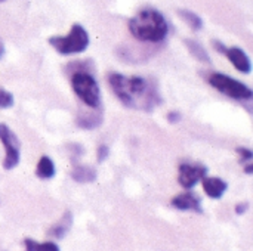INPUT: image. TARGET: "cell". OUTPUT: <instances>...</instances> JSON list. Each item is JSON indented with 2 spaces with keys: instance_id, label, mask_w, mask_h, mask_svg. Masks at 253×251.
<instances>
[{
  "instance_id": "cell-13",
  "label": "cell",
  "mask_w": 253,
  "mask_h": 251,
  "mask_svg": "<svg viewBox=\"0 0 253 251\" xmlns=\"http://www.w3.org/2000/svg\"><path fill=\"white\" fill-rule=\"evenodd\" d=\"M36 175L40 179H52L55 176V164L47 155L40 157L36 167Z\"/></svg>"
},
{
  "instance_id": "cell-16",
  "label": "cell",
  "mask_w": 253,
  "mask_h": 251,
  "mask_svg": "<svg viewBox=\"0 0 253 251\" xmlns=\"http://www.w3.org/2000/svg\"><path fill=\"white\" fill-rule=\"evenodd\" d=\"M102 117L99 114H80V117L77 118V124L83 129H95L98 126H101Z\"/></svg>"
},
{
  "instance_id": "cell-2",
  "label": "cell",
  "mask_w": 253,
  "mask_h": 251,
  "mask_svg": "<svg viewBox=\"0 0 253 251\" xmlns=\"http://www.w3.org/2000/svg\"><path fill=\"white\" fill-rule=\"evenodd\" d=\"M129 31L141 41L159 43L168 36L169 25L159 10L142 9L129 21Z\"/></svg>"
},
{
  "instance_id": "cell-9",
  "label": "cell",
  "mask_w": 253,
  "mask_h": 251,
  "mask_svg": "<svg viewBox=\"0 0 253 251\" xmlns=\"http://www.w3.org/2000/svg\"><path fill=\"white\" fill-rule=\"evenodd\" d=\"M224 53L227 55V58L231 61V64L234 65V68L243 74H249L252 71V64L249 56L246 55V52L240 47H230L225 49Z\"/></svg>"
},
{
  "instance_id": "cell-7",
  "label": "cell",
  "mask_w": 253,
  "mask_h": 251,
  "mask_svg": "<svg viewBox=\"0 0 253 251\" xmlns=\"http://www.w3.org/2000/svg\"><path fill=\"white\" fill-rule=\"evenodd\" d=\"M208 173V169L199 164H181L179 166V175H178V182L182 188L191 189L199 180H202Z\"/></svg>"
},
{
  "instance_id": "cell-11",
  "label": "cell",
  "mask_w": 253,
  "mask_h": 251,
  "mask_svg": "<svg viewBox=\"0 0 253 251\" xmlns=\"http://www.w3.org/2000/svg\"><path fill=\"white\" fill-rule=\"evenodd\" d=\"M71 225H73V215H71L70 212H67V213L61 217V220H59L55 226L50 228L49 235L53 237V238H56V240H62V238L68 234V231L71 229Z\"/></svg>"
},
{
  "instance_id": "cell-24",
  "label": "cell",
  "mask_w": 253,
  "mask_h": 251,
  "mask_svg": "<svg viewBox=\"0 0 253 251\" xmlns=\"http://www.w3.org/2000/svg\"><path fill=\"white\" fill-rule=\"evenodd\" d=\"M0 1H3V0H0Z\"/></svg>"
},
{
  "instance_id": "cell-5",
  "label": "cell",
  "mask_w": 253,
  "mask_h": 251,
  "mask_svg": "<svg viewBox=\"0 0 253 251\" xmlns=\"http://www.w3.org/2000/svg\"><path fill=\"white\" fill-rule=\"evenodd\" d=\"M209 84L212 87H215L218 92H221L233 99H237V101H249L253 98V90L248 84H245L239 80H234L221 72L211 74Z\"/></svg>"
},
{
  "instance_id": "cell-4",
  "label": "cell",
  "mask_w": 253,
  "mask_h": 251,
  "mask_svg": "<svg viewBox=\"0 0 253 251\" xmlns=\"http://www.w3.org/2000/svg\"><path fill=\"white\" fill-rule=\"evenodd\" d=\"M71 86L79 99L89 108H98L101 102V92L96 80L92 74L77 71L71 77Z\"/></svg>"
},
{
  "instance_id": "cell-18",
  "label": "cell",
  "mask_w": 253,
  "mask_h": 251,
  "mask_svg": "<svg viewBox=\"0 0 253 251\" xmlns=\"http://www.w3.org/2000/svg\"><path fill=\"white\" fill-rule=\"evenodd\" d=\"M12 105H13V96H12V93H9L4 89H0V108L1 109H6V108H10Z\"/></svg>"
},
{
  "instance_id": "cell-23",
  "label": "cell",
  "mask_w": 253,
  "mask_h": 251,
  "mask_svg": "<svg viewBox=\"0 0 253 251\" xmlns=\"http://www.w3.org/2000/svg\"><path fill=\"white\" fill-rule=\"evenodd\" d=\"M3 53H4V46H3V43H1V40H0V58L3 56Z\"/></svg>"
},
{
  "instance_id": "cell-22",
  "label": "cell",
  "mask_w": 253,
  "mask_h": 251,
  "mask_svg": "<svg viewBox=\"0 0 253 251\" xmlns=\"http://www.w3.org/2000/svg\"><path fill=\"white\" fill-rule=\"evenodd\" d=\"M168 118H169V121H170V123H176V121L181 118V115H179L176 111H173V112H170V114L168 115Z\"/></svg>"
},
{
  "instance_id": "cell-1",
  "label": "cell",
  "mask_w": 253,
  "mask_h": 251,
  "mask_svg": "<svg viewBox=\"0 0 253 251\" xmlns=\"http://www.w3.org/2000/svg\"><path fill=\"white\" fill-rule=\"evenodd\" d=\"M108 83L119 101L127 108L136 111H153L162 104L157 86L151 80L113 72L108 75Z\"/></svg>"
},
{
  "instance_id": "cell-20",
  "label": "cell",
  "mask_w": 253,
  "mask_h": 251,
  "mask_svg": "<svg viewBox=\"0 0 253 251\" xmlns=\"http://www.w3.org/2000/svg\"><path fill=\"white\" fill-rule=\"evenodd\" d=\"M108 154H110L108 146H107V145H101V146L98 148V161H104V160L108 157Z\"/></svg>"
},
{
  "instance_id": "cell-17",
  "label": "cell",
  "mask_w": 253,
  "mask_h": 251,
  "mask_svg": "<svg viewBox=\"0 0 253 251\" xmlns=\"http://www.w3.org/2000/svg\"><path fill=\"white\" fill-rule=\"evenodd\" d=\"M179 15L193 30H200L203 27L202 18L199 15H196L194 12H191V10H179Z\"/></svg>"
},
{
  "instance_id": "cell-12",
  "label": "cell",
  "mask_w": 253,
  "mask_h": 251,
  "mask_svg": "<svg viewBox=\"0 0 253 251\" xmlns=\"http://www.w3.org/2000/svg\"><path fill=\"white\" fill-rule=\"evenodd\" d=\"M71 178L79 183H90L96 179V170L89 166H76L71 172Z\"/></svg>"
},
{
  "instance_id": "cell-8",
  "label": "cell",
  "mask_w": 253,
  "mask_h": 251,
  "mask_svg": "<svg viewBox=\"0 0 253 251\" xmlns=\"http://www.w3.org/2000/svg\"><path fill=\"white\" fill-rule=\"evenodd\" d=\"M172 206L178 210L182 212H194V213H202V201L199 197H196L193 192H184L176 195L172 200Z\"/></svg>"
},
{
  "instance_id": "cell-21",
  "label": "cell",
  "mask_w": 253,
  "mask_h": 251,
  "mask_svg": "<svg viewBox=\"0 0 253 251\" xmlns=\"http://www.w3.org/2000/svg\"><path fill=\"white\" fill-rule=\"evenodd\" d=\"M248 209H249V203H242V204H237V207H236V213H237V215H245Z\"/></svg>"
},
{
  "instance_id": "cell-6",
  "label": "cell",
  "mask_w": 253,
  "mask_h": 251,
  "mask_svg": "<svg viewBox=\"0 0 253 251\" xmlns=\"http://www.w3.org/2000/svg\"><path fill=\"white\" fill-rule=\"evenodd\" d=\"M0 142L3 143L6 149V157L3 161V167L6 170H12L19 164L21 158V142L18 136L13 133V130L6 126L4 123H0Z\"/></svg>"
},
{
  "instance_id": "cell-19",
  "label": "cell",
  "mask_w": 253,
  "mask_h": 251,
  "mask_svg": "<svg viewBox=\"0 0 253 251\" xmlns=\"http://www.w3.org/2000/svg\"><path fill=\"white\" fill-rule=\"evenodd\" d=\"M237 152L242 155V160L243 161H252L253 158V152L251 149H246V148H239Z\"/></svg>"
},
{
  "instance_id": "cell-3",
  "label": "cell",
  "mask_w": 253,
  "mask_h": 251,
  "mask_svg": "<svg viewBox=\"0 0 253 251\" xmlns=\"http://www.w3.org/2000/svg\"><path fill=\"white\" fill-rule=\"evenodd\" d=\"M49 43L61 55H74V53H80L87 49L89 34L80 24H74L67 36L50 37Z\"/></svg>"
},
{
  "instance_id": "cell-10",
  "label": "cell",
  "mask_w": 253,
  "mask_h": 251,
  "mask_svg": "<svg viewBox=\"0 0 253 251\" xmlns=\"http://www.w3.org/2000/svg\"><path fill=\"white\" fill-rule=\"evenodd\" d=\"M203 189L208 194V197L213 198V200H219L225 191L228 189V183L225 180H222L221 178H203Z\"/></svg>"
},
{
  "instance_id": "cell-15",
  "label": "cell",
  "mask_w": 253,
  "mask_h": 251,
  "mask_svg": "<svg viewBox=\"0 0 253 251\" xmlns=\"http://www.w3.org/2000/svg\"><path fill=\"white\" fill-rule=\"evenodd\" d=\"M185 43H187V47L190 49V52H191V55H193L194 58H197V59L202 61V62L211 64V58H209L208 52L205 50V47H203L200 43H197V41H194V40H185Z\"/></svg>"
},
{
  "instance_id": "cell-14",
  "label": "cell",
  "mask_w": 253,
  "mask_h": 251,
  "mask_svg": "<svg viewBox=\"0 0 253 251\" xmlns=\"http://www.w3.org/2000/svg\"><path fill=\"white\" fill-rule=\"evenodd\" d=\"M24 246H25V251H61L59 247L52 243V241H47V243H37L31 238H25L24 240Z\"/></svg>"
}]
</instances>
